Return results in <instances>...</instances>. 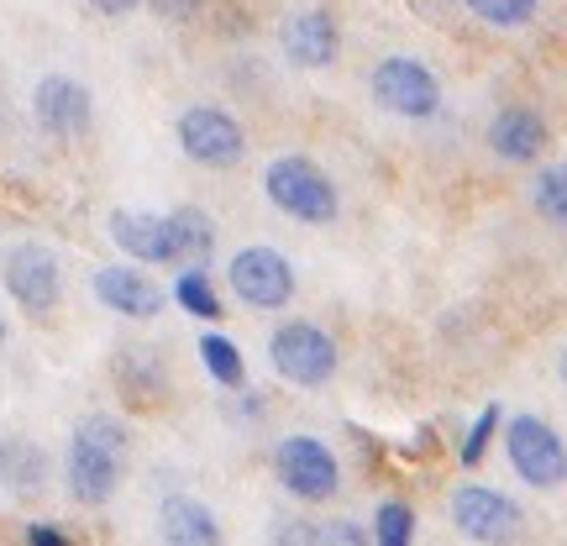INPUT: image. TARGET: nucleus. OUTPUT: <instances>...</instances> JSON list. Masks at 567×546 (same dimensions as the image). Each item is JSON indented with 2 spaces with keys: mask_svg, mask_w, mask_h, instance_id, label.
Wrapping results in <instances>:
<instances>
[{
  "mask_svg": "<svg viewBox=\"0 0 567 546\" xmlns=\"http://www.w3.org/2000/svg\"><path fill=\"white\" fill-rule=\"evenodd\" d=\"M126 425L116 415H84L63 452V478L80 505H105L126 473Z\"/></svg>",
  "mask_w": 567,
  "mask_h": 546,
  "instance_id": "f257e3e1",
  "label": "nucleus"
},
{
  "mask_svg": "<svg viewBox=\"0 0 567 546\" xmlns=\"http://www.w3.org/2000/svg\"><path fill=\"white\" fill-rule=\"evenodd\" d=\"M264 195L274 210H284L289 222H305V226L337 222V210H342V195H337L331 174H326L321 163L300 158V153H284V158L268 163Z\"/></svg>",
  "mask_w": 567,
  "mask_h": 546,
  "instance_id": "f03ea898",
  "label": "nucleus"
},
{
  "mask_svg": "<svg viewBox=\"0 0 567 546\" xmlns=\"http://www.w3.org/2000/svg\"><path fill=\"white\" fill-rule=\"evenodd\" d=\"M268 358H274V373L295 389H321L337 379L342 368V352L326 337L316 321H284L274 337H268Z\"/></svg>",
  "mask_w": 567,
  "mask_h": 546,
  "instance_id": "7ed1b4c3",
  "label": "nucleus"
},
{
  "mask_svg": "<svg viewBox=\"0 0 567 546\" xmlns=\"http://www.w3.org/2000/svg\"><path fill=\"white\" fill-rule=\"evenodd\" d=\"M368 90H373V105H384L389 116H405V122H425V116L442 111V84H436V74H431L421 59H410V53H389V59L373 69Z\"/></svg>",
  "mask_w": 567,
  "mask_h": 546,
  "instance_id": "20e7f679",
  "label": "nucleus"
},
{
  "mask_svg": "<svg viewBox=\"0 0 567 546\" xmlns=\"http://www.w3.org/2000/svg\"><path fill=\"white\" fill-rule=\"evenodd\" d=\"M184 158L200 163V168H237L247 158V132L243 122L221 111V105H189L179 122H174Z\"/></svg>",
  "mask_w": 567,
  "mask_h": 546,
  "instance_id": "39448f33",
  "label": "nucleus"
},
{
  "mask_svg": "<svg viewBox=\"0 0 567 546\" xmlns=\"http://www.w3.org/2000/svg\"><path fill=\"white\" fill-rule=\"evenodd\" d=\"M274 473L305 505H326L342 488V467H337V457H331V446L321 436H284L274 446Z\"/></svg>",
  "mask_w": 567,
  "mask_h": 546,
  "instance_id": "423d86ee",
  "label": "nucleus"
},
{
  "mask_svg": "<svg viewBox=\"0 0 567 546\" xmlns=\"http://www.w3.org/2000/svg\"><path fill=\"white\" fill-rule=\"evenodd\" d=\"M505 452H509V467H515L530 488L567 484V442L542 415H515L505 431Z\"/></svg>",
  "mask_w": 567,
  "mask_h": 546,
  "instance_id": "0eeeda50",
  "label": "nucleus"
},
{
  "mask_svg": "<svg viewBox=\"0 0 567 546\" xmlns=\"http://www.w3.org/2000/svg\"><path fill=\"white\" fill-rule=\"evenodd\" d=\"M226 284L247 310H284L295 300V268L279 247H243L226 264Z\"/></svg>",
  "mask_w": 567,
  "mask_h": 546,
  "instance_id": "6e6552de",
  "label": "nucleus"
},
{
  "mask_svg": "<svg viewBox=\"0 0 567 546\" xmlns=\"http://www.w3.org/2000/svg\"><path fill=\"white\" fill-rule=\"evenodd\" d=\"M0 279H6V295L27 310V316H53L63 300V268L59 258L48 253L42 243H21L6 253V268H0Z\"/></svg>",
  "mask_w": 567,
  "mask_h": 546,
  "instance_id": "1a4fd4ad",
  "label": "nucleus"
},
{
  "mask_svg": "<svg viewBox=\"0 0 567 546\" xmlns=\"http://www.w3.org/2000/svg\"><path fill=\"white\" fill-rule=\"evenodd\" d=\"M452 526L478 546H509L520 536V505L488 484H463L452 494Z\"/></svg>",
  "mask_w": 567,
  "mask_h": 546,
  "instance_id": "9d476101",
  "label": "nucleus"
},
{
  "mask_svg": "<svg viewBox=\"0 0 567 546\" xmlns=\"http://www.w3.org/2000/svg\"><path fill=\"white\" fill-rule=\"evenodd\" d=\"M32 116H38V126L48 137L69 142V137H84V132H90L95 101H90V90H84L80 80L48 74V80H38V90H32Z\"/></svg>",
  "mask_w": 567,
  "mask_h": 546,
  "instance_id": "9b49d317",
  "label": "nucleus"
},
{
  "mask_svg": "<svg viewBox=\"0 0 567 546\" xmlns=\"http://www.w3.org/2000/svg\"><path fill=\"white\" fill-rule=\"evenodd\" d=\"M279 42H284V59L295 69H331L337 53H342V32H337L331 11H295L284 21Z\"/></svg>",
  "mask_w": 567,
  "mask_h": 546,
  "instance_id": "f8f14e48",
  "label": "nucleus"
},
{
  "mask_svg": "<svg viewBox=\"0 0 567 546\" xmlns=\"http://www.w3.org/2000/svg\"><path fill=\"white\" fill-rule=\"evenodd\" d=\"M95 295H101L105 310H116L126 321H153L163 310V289L142 268H126V264L95 268Z\"/></svg>",
  "mask_w": 567,
  "mask_h": 546,
  "instance_id": "ddd939ff",
  "label": "nucleus"
},
{
  "mask_svg": "<svg viewBox=\"0 0 567 546\" xmlns=\"http://www.w3.org/2000/svg\"><path fill=\"white\" fill-rule=\"evenodd\" d=\"M111 243L122 247L132 264H174V231H168V216H153V210H111Z\"/></svg>",
  "mask_w": 567,
  "mask_h": 546,
  "instance_id": "4468645a",
  "label": "nucleus"
},
{
  "mask_svg": "<svg viewBox=\"0 0 567 546\" xmlns=\"http://www.w3.org/2000/svg\"><path fill=\"white\" fill-rule=\"evenodd\" d=\"M488 147H494V158L505 163H536L547 153V122L530 105H505L488 122Z\"/></svg>",
  "mask_w": 567,
  "mask_h": 546,
  "instance_id": "2eb2a0df",
  "label": "nucleus"
},
{
  "mask_svg": "<svg viewBox=\"0 0 567 546\" xmlns=\"http://www.w3.org/2000/svg\"><path fill=\"white\" fill-rule=\"evenodd\" d=\"M158 536H163V546H221L216 515H210L200 499H189V494H168V499H163Z\"/></svg>",
  "mask_w": 567,
  "mask_h": 546,
  "instance_id": "dca6fc26",
  "label": "nucleus"
},
{
  "mask_svg": "<svg viewBox=\"0 0 567 546\" xmlns=\"http://www.w3.org/2000/svg\"><path fill=\"white\" fill-rule=\"evenodd\" d=\"M48 473H53V463H48V452L32 436H6L0 442V484L11 488L17 499H38L48 488Z\"/></svg>",
  "mask_w": 567,
  "mask_h": 546,
  "instance_id": "f3484780",
  "label": "nucleus"
},
{
  "mask_svg": "<svg viewBox=\"0 0 567 546\" xmlns=\"http://www.w3.org/2000/svg\"><path fill=\"white\" fill-rule=\"evenodd\" d=\"M168 231H174V268H205L216 253V222L200 205H179L168 210Z\"/></svg>",
  "mask_w": 567,
  "mask_h": 546,
  "instance_id": "a211bd4d",
  "label": "nucleus"
},
{
  "mask_svg": "<svg viewBox=\"0 0 567 546\" xmlns=\"http://www.w3.org/2000/svg\"><path fill=\"white\" fill-rule=\"evenodd\" d=\"M200 363H205V373H210L221 389H243L247 384L243 352H237V342H231V337H221V331H205V337H200Z\"/></svg>",
  "mask_w": 567,
  "mask_h": 546,
  "instance_id": "6ab92c4d",
  "label": "nucleus"
},
{
  "mask_svg": "<svg viewBox=\"0 0 567 546\" xmlns=\"http://www.w3.org/2000/svg\"><path fill=\"white\" fill-rule=\"evenodd\" d=\"M174 300H179L184 316H195V321H221V295H216V284H210L205 268H179Z\"/></svg>",
  "mask_w": 567,
  "mask_h": 546,
  "instance_id": "aec40b11",
  "label": "nucleus"
},
{
  "mask_svg": "<svg viewBox=\"0 0 567 546\" xmlns=\"http://www.w3.org/2000/svg\"><path fill=\"white\" fill-rule=\"evenodd\" d=\"M530 200H536V210H542L551 226H567V163H551V168L536 174Z\"/></svg>",
  "mask_w": 567,
  "mask_h": 546,
  "instance_id": "412c9836",
  "label": "nucleus"
},
{
  "mask_svg": "<svg viewBox=\"0 0 567 546\" xmlns=\"http://www.w3.org/2000/svg\"><path fill=\"white\" fill-rule=\"evenodd\" d=\"M415 542V509L405 499H384L373 515V546H410Z\"/></svg>",
  "mask_w": 567,
  "mask_h": 546,
  "instance_id": "4be33fe9",
  "label": "nucleus"
},
{
  "mask_svg": "<svg viewBox=\"0 0 567 546\" xmlns=\"http://www.w3.org/2000/svg\"><path fill=\"white\" fill-rule=\"evenodd\" d=\"M463 6L478 21H488V27L509 32V27H526V21H536V6H542V0H463Z\"/></svg>",
  "mask_w": 567,
  "mask_h": 546,
  "instance_id": "5701e85b",
  "label": "nucleus"
},
{
  "mask_svg": "<svg viewBox=\"0 0 567 546\" xmlns=\"http://www.w3.org/2000/svg\"><path fill=\"white\" fill-rule=\"evenodd\" d=\"M305 546H373L352 521H310Z\"/></svg>",
  "mask_w": 567,
  "mask_h": 546,
  "instance_id": "b1692460",
  "label": "nucleus"
},
{
  "mask_svg": "<svg viewBox=\"0 0 567 546\" xmlns=\"http://www.w3.org/2000/svg\"><path fill=\"white\" fill-rule=\"evenodd\" d=\"M494 425H499V405H484V415L473 421V431H467V442H463V467L484 463L488 442H494Z\"/></svg>",
  "mask_w": 567,
  "mask_h": 546,
  "instance_id": "393cba45",
  "label": "nucleus"
},
{
  "mask_svg": "<svg viewBox=\"0 0 567 546\" xmlns=\"http://www.w3.org/2000/svg\"><path fill=\"white\" fill-rule=\"evenodd\" d=\"M147 6H153L163 21H189L200 11V0H147Z\"/></svg>",
  "mask_w": 567,
  "mask_h": 546,
  "instance_id": "a878e982",
  "label": "nucleus"
},
{
  "mask_svg": "<svg viewBox=\"0 0 567 546\" xmlns=\"http://www.w3.org/2000/svg\"><path fill=\"white\" fill-rule=\"evenodd\" d=\"M27 546H69V536H63L59 526L38 521V526H27Z\"/></svg>",
  "mask_w": 567,
  "mask_h": 546,
  "instance_id": "bb28decb",
  "label": "nucleus"
},
{
  "mask_svg": "<svg viewBox=\"0 0 567 546\" xmlns=\"http://www.w3.org/2000/svg\"><path fill=\"white\" fill-rule=\"evenodd\" d=\"M90 6H95L101 17H126V11H137L142 0H90Z\"/></svg>",
  "mask_w": 567,
  "mask_h": 546,
  "instance_id": "cd10ccee",
  "label": "nucleus"
},
{
  "mask_svg": "<svg viewBox=\"0 0 567 546\" xmlns=\"http://www.w3.org/2000/svg\"><path fill=\"white\" fill-rule=\"evenodd\" d=\"M557 368H563V384H567V347H563V358H557Z\"/></svg>",
  "mask_w": 567,
  "mask_h": 546,
  "instance_id": "c85d7f7f",
  "label": "nucleus"
},
{
  "mask_svg": "<svg viewBox=\"0 0 567 546\" xmlns=\"http://www.w3.org/2000/svg\"><path fill=\"white\" fill-rule=\"evenodd\" d=\"M0 337H6V321H0Z\"/></svg>",
  "mask_w": 567,
  "mask_h": 546,
  "instance_id": "c756f323",
  "label": "nucleus"
}]
</instances>
